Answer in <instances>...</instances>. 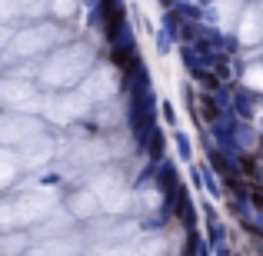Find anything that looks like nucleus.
I'll list each match as a JSON object with an SVG mask.
<instances>
[]
</instances>
